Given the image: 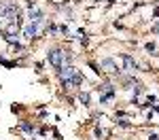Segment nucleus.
<instances>
[{
  "label": "nucleus",
  "mask_w": 159,
  "mask_h": 140,
  "mask_svg": "<svg viewBox=\"0 0 159 140\" xmlns=\"http://www.w3.org/2000/svg\"><path fill=\"white\" fill-rule=\"evenodd\" d=\"M30 19H32V21H38V24H40V21H43V13L38 11V9H32V11H30Z\"/></svg>",
  "instance_id": "0eeeda50"
},
{
  "label": "nucleus",
  "mask_w": 159,
  "mask_h": 140,
  "mask_svg": "<svg viewBox=\"0 0 159 140\" xmlns=\"http://www.w3.org/2000/svg\"><path fill=\"white\" fill-rule=\"evenodd\" d=\"M100 102L104 104V102H108V100H112V96H115V89H112V85H108V83H104L102 87H100Z\"/></svg>",
  "instance_id": "7ed1b4c3"
},
{
  "label": "nucleus",
  "mask_w": 159,
  "mask_h": 140,
  "mask_svg": "<svg viewBox=\"0 0 159 140\" xmlns=\"http://www.w3.org/2000/svg\"><path fill=\"white\" fill-rule=\"evenodd\" d=\"M102 68H106L108 72L117 75V66H115V62H112V60H102Z\"/></svg>",
  "instance_id": "423d86ee"
},
{
  "label": "nucleus",
  "mask_w": 159,
  "mask_h": 140,
  "mask_svg": "<svg viewBox=\"0 0 159 140\" xmlns=\"http://www.w3.org/2000/svg\"><path fill=\"white\" fill-rule=\"evenodd\" d=\"M81 102L87 104V102H89V93H81Z\"/></svg>",
  "instance_id": "6e6552de"
},
{
  "label": "nucleus",
  "mask_w": 159,
  "mask_h": 140,
  "mask_svg": "<svg viewBox=\"0 0 159 140\" xmlns=\"http://www.w3.org/2000/svg\"><path fill=\"white\" fill-rule=\"evenodd\" d=\"M38 25H40L38 21H32V24L25 28V36H30V38H32V36H36V34H38Z\"/></svg>",
  "instance_id": "39448f33"
},
{
  "label": "nucleus",
  "mask_w": 159,
  "mask_h": 140,
  "mask_svg": "<svg viewBox=\"0 0 159 140\" xmlns=\"http://www.w3.org/2000/svg\"><path fill=\"white\" fill-rule=\"evenodd\" d=\"M70 57H68V53H64L61 49H53V51H49V62L55 66V68H61L64 64L68 62Z\"/></svg>",
  "instance_id": "f03ea898"
},
{
  "label": "nucleus",
  "mask_w": 159,
  "mask_h": 140,
  "mask_svg": "<svg viewBox=\"0 0 159 140\" xmlns=\"http://www.w3.org/2000/svg\"><path fill=\"white\" fill-rule=\"evenodd\" d=\"M155 32H159V24H157V25H155Z\"/></svg>",
  "instance_id": "1a4fd4ad"
},
{
  "label": "nucleus",
  "mask_w": 159,
  "mask_h": 140,
  "mask_svg": "<svg viewBox=\"0 0 159 140\" xmlns=\"http://www.w3.org/2000/svg\"><path fill=\"white\" fill-rule=\"evenodd\" d=\"M60 79L64 81V87L66 89H72L76 87L81 81H83V76L79 75L76 70H74L72 66H61V70H60Z\"/></svg>",
  "instance_id": "f257e3e1"
},
{
  "label": "nucleus",
  "mask_w": 159,
  "mask_h": 140,
  "mask_svg": "<svg viewBox=\"0 0 159 140\" xmlns=\"http://www.w3.org/2000/svg\"><path fill=\"white\" fill-rule=\"evenodd\" d=\"M123 64H125V70H129V72H136L138 70V64L132 55H123Z\"/></svg>",
  "instance_id": "20e7f679"
}]
</instances>
